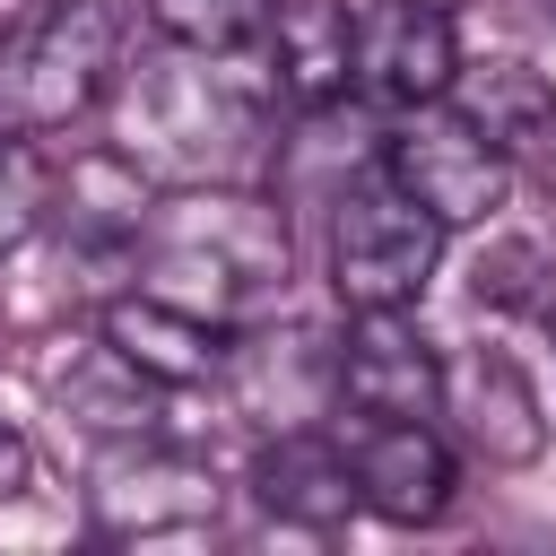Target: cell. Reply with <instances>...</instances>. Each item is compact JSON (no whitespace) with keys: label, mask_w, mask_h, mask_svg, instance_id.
Listing matches in <instances>:
<instances>
[{"label":"cell","mask_w":556,"mask_h":556,"mask_svg":"<svg viewBox=\"0 0 556 556\" xmlns=\"http://www.w3.org/2000/svg\"><path fill=\"white\" fill-rule=\"evenodd\" d=\"M269 130H278V78L252 87L226 70V52H182L165 43L156 61H139V78L113 96V148L165 182V191H191V182H243L261 156H269Z\"/></svg>","instance_id":"obj_1"},{"label":"cell","mask_w":556,"mask_h":556,"mask_svg":"<svg viewBox=\"0 0 556 556\" xmlns=\"http://www.w3.org/2000/svg\"><path fill=\"white\" fill-rule=\"evenodd\" d=\"M139 278L191 313H208L217 330L226 321H261L278 295H287V269H295V243H287V217L243 191V182H191V191H165L139 226Z\"/></svg>","instance_id":"obj_2"},{"label":"cell","mask_w":556,"mask_h":556,"mask_svg":"<svg viewBox=\"0 0 556 556\" xmlns=\"http://www.w3.org/2000/svg\"><path fill=\"white\" fill-rule=\"evenodd\" d=\"M122 26L104 0H35L0 26V130L43 139L113 96Z\"/></svg>","instance_id":"obj_3"},{"label":"cell","mask_w":556,"mask_h":556,"mask_svg":"<svg viewBox=\"0 0 556 556\" xmlns=\"http://www.w3.org/2000/svg\"><path fill=\"white\" fill-rule=\"evenodd\" d=\"M443 217L417 208L391 174L356 182L330 217V287L348 313H408L426 287H434V261H443Z\"/></svg>","instance_id":"obj_4"},{"label":"cell","mask_w":556,"mask_h":556,"mask_svg":"<svg viewBox=\"0 0 556 556\" xmlns=\"http://www.w3.org/2000/svg\"><path fill=\"white\" fill-rule=\"evenodd\" d=\"M382 174L417 200V208H434L443 226H478V217H495L504 208V191H513V156L460 113V104H417L400 130H391V148H382Z\"/></svg>","instance_id":"obj_5"},{"label":"cell","mask_w":556,"mask_h":556,"mask_svg":"<svg viewBox=\"0 0 556 556\" xmlns=\"http://www.w3.org/2000/svg\"><path fill=\"white\" fill-rule=\"evenodd\" d=\"M460 78V35L443 0H382L356 17V96L382 113L443 104Z\"/></svg>","instance_id":"obj_6"},{"label":"cell","mask_w":556,"mask_h":556,"mask_svg":"<svg viewBox=\"0 0 556 556\" xmlns=\"http://www.w3.org/2000/svg\"><path fill=\"white\" fill-rule=\"evenodd\" d=\"M339 417H443V356L408 313H356L339 339Z\"/></svg>","instance_id":"obj_7"},{"label":"cell","mask_w":556,"mask_h":556,"mask_svg":"<svg viewBox=\"0 0 556 556\" xmlns=\"http://www.w3.org/2000/svg\"><path fill=\"white\" fill-rule=\"evenodd\" d=\"M339 443L356 460V495L382 521H400V530L443 521V504H452V452H443L434 417H348Z\"/></svg>","instance_id":"obj_8"},{"label":"cell","mask_w":556,"mask_h":556,"mask_svg":"<svg viewBox=\"0 0 556 556\" xmlns=\"http://www.w3.org/2000/svg\"><path fill=\"white\" fill-rule=\"evenodd\" d=\"M443 417L460 426V443L495 469H521L547 452V408L530 391V374L504 356V348H469L443 365Z\"/></svg>","instance_id":"obj_9"},{"label":"cell","mask_w":556,"mask_h":556,"mask_svg":"<svg viewBox=\"0 0 556 556\" xmlns=\"http://www.w3.org/2000/svg\"><path fill=\"white\" fill-rule=\"evenodd\" d=\"M96 521L113 539H174V530H208L217 521V486L174 460L156 434L148 443H113L104 478H96Z\"/></svg>","instance_id":"obj_10"},{"label":"cell","mask_w":556,"mask_h":556,"mask_svg":"<svg viewBox=\"0 0 556 556\" xmlns=\"http://www.w3.org/2000/svg\"><path fill=\"white\" fill-rule=\"evenodd\" d=\"M96 339H113V348H122L139 374H156L165 391H191V382H217V374H226V330H217L208 313L156 295V287L113 295L104 321H96Z\"/></svg>","instance_id":"obj_11"},{"label":"cell","mask_w":556,"mask_h":556,"mask_svg":"<svg viewBox=\"0 0 556 556\" xmlns=\"http://www.w3.org/2000/svg\"><path fill=\"white\" fill-rule=\"evenodd\" d=\"M269 78L287 104L330 113L356 87V17L348 0H269Z\"/></svg>","instance_id":"obj_12"},{"label":"cell","mask_w":556,"mask_h":556,"mask_svg":"<svg viewBox=\"0 0 556 556\" xmlns=\"http://www.w3.org/2000/svg\"><path fill=\"white\" fill-rule=\"evenodd\" d=\"M252 495L295 521V530H339L365 495H356V460L339 434H313V426H278V443L252 460Z\"/></svg>","instance_id":"obj_13"},{"label":"cell","mask_w":556,"mask_h":556,"mask_svg":"<svg viewBox=\"0 0 556 556\" xmlns=\"http://www.w3.org/2000/svg\"><path fill=\"white\" fill-rule=\"evenodd\" d=\"M452 104L504 148V156H556V78L530 61H460Z\"/></svg>","instance_id":"obj_14"},{"label":"cell","mask_w":556,"mask_h":556,"mask_svg":"<svg viewBox=\"0 0 556 556\" xmlns=\"http://www.w3.org/2000/svg\"><path fill=\"white\" fill-rule=\"evenodd\" d=\"M156 374H139L113 339H96L70 374H61V408L78 417V426H96L104 443H148L156 434Z\"/></svg>","instance_id":"obj_15"},{"label":"cell","mask_w":556,"mask_h":556,"mask_svg":"<svg viewBox=\"0 0 556 556\" xmlns=\"http://www.w3.org/2000/svg\"><path fill=\"white\" fill-rule=\"evenodd\" d=\"M148 26L182 52H252L269 35V0H148Z\"/></svg>","instance_id":"obj_16"},{"label":"cell","mask_w":556,"mask_h":556,"mask_svg":"<svg viewBox=\"0 0 556 556\" xmlns=\"http://www.w3.org/2000/svg\"><path fill=\"white\" fill-rule=\"evenodd\" d=\"M43 226H52V165L17 130H0V261L26 252Z\"/></svg>","instance_id":"obj_17"},{"label":"cell","mask_w":556,"mask_h":556,"mask_svg":"<svg viewBox=\"0 0 556 556\" xmlns=\"http://www.w3.org/2000/svg\"><path fill=\"white\" fill-rule=\"evenodd\" d=\"M478 304H504V313H556V269L539 243H495L478 261Z\"/></svg>","instance_id":"obj_18"},{"label":"cell","mask_w":556,"mask_h":556,"mask_svg":"<svg viewBox=\"0 0 556 556\" xmlns=\"http://www.w3.org/2000/svg\"><path fill=\"white\" fill-rule=\"evenodd\" d=\"M26 469H35V452H26V434L0 417V504H9V495H26Z\"/></svg>","instance_id":"obj_19"},{"label":"cell","mask_w":556,"mask_h":556,"mask_svg":"<svg viewBox=\"0 0 556 556\" xmlns=\"http://www.w3.org/2000/svg\"><path fill=\"white\" fill-rule=\"evenodd\" d=\"M104 9H122V0H104Z\"/></svg>","instance_id":"obj_20"}]
</instances>
